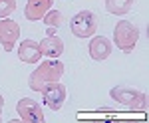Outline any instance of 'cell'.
Listing matches in <instances>:
<instances>
[{
  "instance_id": "obj_1",
  "label": "cell",
  "mask_w": 149,
  "mask_h": 123,
  "mask_svg": "<svg viewBox=\"0 0 149 123\" xmlns=\"http://www.w3.org/2000/svg\"><path fill=\"white\" fill-rule=\"evenodd\" d=\"M64 72H66V66H64L58 58L44 60V62H42V64L30 74V78H28V85H30V90H32V91H42L46 85L54 83V81H60L62 76H64Z\"/></svg>"
},
{
  "instance_id": "obj_2",
  "label": "cell",
  "mask_w": 149,
  "mask_h": 123,
  "mask_svg": "<svg viewBox=\"0 0 149 123\" xmlns=\"http://www.w3.org/2000/svg\"><path fill=\"white\" fill-rule=\"evenodd\" d=\"M109 97L129 109H133V111H145V107H147V95L143 91H137L135 88L115 85L109 90Z\"/></svg>"
},
{
  "instance_id": "obj_3",
  "label": "cell",
  "mask_w": 149,
  "mask_h": 123,
  "mask_svg": "<svg viewBox=\"0 0 149 123\" xmlns=\"http://www.w3.org/2000/svg\"><path fill=\"white\" fill-rule=\"evenodd\" d=\"M139 40V30L135 24H131L129 20H119L113 28V44L121 50V52H133Z\"/></svg>"
},
{
  "instance_id": "obj_4",
  "label": "cell",
  "mask_w": 149,
  "mask_h": 123,
  "mask_svg": "<svg viewBox=\"0 0 149 123\" xmlns=\"http://www.w3.org/2000/svg\"><path fill=\"white\" fill-rule=\"evenodd\" d=\"M72 34L76 38H92L97 32V16L92 10H80L72 18Z\"/></svg>"
},
{
  "instance_id": "obj_5",
  "label": "cell",
  "mask_w": 149,
  "mask_h": 123,
  "mask_svg": "<svg viewBox=\"0 0 149 123\" xmlns=\"http://www.w3.org/2000/svg\"><path fill=\"white\" fill-rule=\"evenodd\" d=\"M16 113H18L20 121H24V123H44L46 121L42 105L38 101L30 99V97H22L16 103Z\"/></svg>"
},
{
  "instance_id": "obj_6",
  "label": "cell",
  "mask_w": 149,
  "mask_h": 123,
  "mask_svg": "<svg viewBox=\"0 0 149 123\" xmlns=\"http://www.w3.org/2000/svg\"><path fill=\"white\" fill-rule=\"evenodd\" d=\"M40 93H42V101H44V105H46L48 109H52V111H60L62 105H64V101H66L68 90H66L64 83L54 81V83L46 85Z\"/></svg>"
},
{
  "instance_id": "obj_7",
  "label": "cell",
  "mask_w": 149,
  "mask_h": 123,
  "mask_svg": "<svg viewBox=\"0 0 149 123\" xmlns=\"http://www.w3.org/2000/svg\"><path fill=\"white\" fill-rule=\"evenodd\" d=\"M20 38V26L12 18H0V44L4 52L14 50V46Z\"/></svg>"
},
{
  "instance_id": "obj_8",
  "label": "cell",
  "mask_w": 149,
  "mask_h": 123,
  "mask_svg": "<svg viewBox=\"0 0 149 123\" xmlns=\"http://www.w3.org/2000/svg\"><path fill=\"white\" fill-rule=\"evenodd\" d=\"M111 42L105 38V36H93L92 42H90V48H88V52H90V58L95 60V62H103V60H107V58L111 56Z\"/></svg>"
},
{
  "instance_id": "obj_9",
  "label": "cell",
  "mask_w": 149,
  "mask_h": 123,
  "mask_svg": "<svg viewBox=\"0 0 149 123\" xmlns=\"http://www.w3.org/2000/svg\"><path fill=\"white\" fill-rule=\"evenodd\" d=\"M50 8H52V0H28L24 8V16L26 20L36 22V20H42Z\"/></svg>"
},
{
  "instance_id": "obj_10",
  "label": "cell",
  "mask_w": 149,
  "mask_h": 123,
  "mask_svg": "<svg viewBox=\"0 0 149 123\" xmlns=\"http://www.w3.org/2000/svg\"><path fill=\"white\" fill-rule=\"evenodd\" d=\"M38 46H40L42 56L46 58H60L64 54V42H62V38H58L54 34H48L42 42H38Z\"/></svg>"
},
{
  "instance_id": "obj_11",
  "label": "cell",
  "mask_w": 149,
  "mask_h": 123,
  "mask_svg": "<svg viewBox=\"0 0 149 123\" xmlns=\"http://www.w3.org/2000/svg\"><path fill=\"white\" fill-rule=\"evenodd\" d=\"M18 58L22 60L24 64H38L40 58H42V52H40V46L34 40H24L18 46Z\"/></svg>"
},
{
  "instance_id": "obj_12",
  "label": "cell",
  "mask_w": 149,
  "mask_h": 123,
  "mask_svg": "<svg viewBox=\"0 0 149 123\" xmlns=\"http://www.w3.org/2000/svg\"><path fill=\"white\" fill-rule=\"evenodd\" d=\"M135 0H105V10L113 16H125L133 8Z\"/></svg>"
},
{
  "instance_id": "obj_13",
  "label": "cell",
  "mask_w": 149,
  "mask_h": 123,
  "mask_svg": "<svg viewBox=\"0 0 149 123\" xmlns=\"http://www.w3.org/2000/svg\"><path fill=\"white\" fill-rule=\"evenodd\" d=\"M42 22L46 24L48 28H56V26H60V24L64 22V16H62L60 10H48L44 14V18H42Z\"/></svg>"
},
{
  "instance_id": "obj_14",
  "label": "cell",
  "mask_w": 149,
  "mask_h": 123,
  "mask_svg": "<svg viewBox=\"0 0 149 123\" xmlns=\"http://www.w3.org/2000/svg\"><path fill=\"white\" fill-rule=\"evenodd\" d=\"M16 10V0H0V18H8Z\"/></svg>"
},
{
  "instance_id": "obj_15",
  "label": "cell",
  "mask_w": 149,
  "mask_h": 123,
  "mask_svg": "<svg viewBox=\"0 0 149 123\" xmlns=\"http://www.w3.org/2000/svg\"><path fill=\"white\" fill-rule=\"evenodd\" d=\"M2 107H4V97L0 95V121H2Z\"/></svg>"
}]
</instances>
